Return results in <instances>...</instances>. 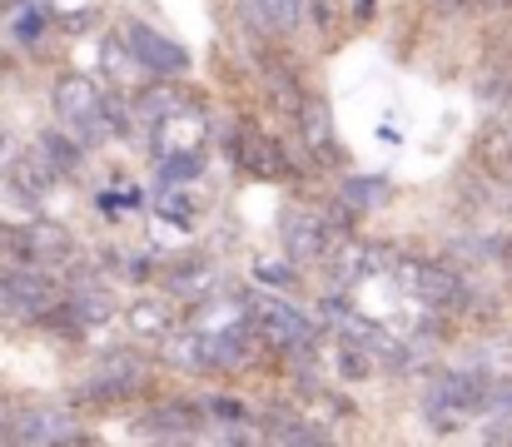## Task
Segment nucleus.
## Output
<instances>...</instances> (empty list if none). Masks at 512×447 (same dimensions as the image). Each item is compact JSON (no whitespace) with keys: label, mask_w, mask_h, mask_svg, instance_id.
Segmentation results:
<instances>
[{"label":"nucleus","mask_w":512,"mask_h":447,"mask_svg":"<svg viewBox=\"0 0 512 447\" xmlns=\"http://www.w3.org/2000/svg\"><path fill=\"white\" fill-rule=\"evenodd\" d=\"M125 323H130V333L135 338H145V343H165L174 333V303L160 294H140L125 303Z\"/></svg>","instance_id":"obj_12"},{"label":"nucleus","mask_w":512,"mask_h":447,"mask_svg":"<svg viewBox=\"0 0 512 447\" xmlns=\"http://www.w3.org/2000/svg\"><path fill=\"white\" fill-rule=\"evenodd\" d=\"M478 428H483L488 443H512V388L493 383V393H488V403L478 413Z\"/></svg>","instance_id":"obj_19"},{"label":"nucleus","mask_w":512,"mask_h":447,"mask_svg":"<svg viewBox=\"0 0 512 447\" xmlns=\"http://www.w3.org/2000/svg\"><path fill=\"white\" fill-rule=\"evenodd\" d=\"M239 15L254 35H284L299 25L304 0H239Z\"/></svg>","instance_id":"obj_13"},{"label":"nucleus","mask_w":512,"mask_h":447,"mask_svg":"<svg viewBox=\"0 0 512 447\" xmlns=\"http://www.w3.org/2000/svg\"><path fill=\"white\" fill-rule=\"evenodd\" d=\"M448 10H468V5H478V0H443Z\"/></svg>","instance_id":"obj_26"},{"label":"nucleus","mask_w":512,"mask_h":447,"mask_svg":"<svg viewBox=\"0 0 512 447\" xmlns=\"http://www.w3.org/2000/svg\"><path fill=\"white\" fill-rule=\"evenodd\" d=\"M55 120L60 130H70L80 145H105L110 140V120H105V90L90 75H60L55 80Z\"/></svg>","instance_id":"obj_3"},{"label":"nucleus","mask_w":512,"mask_h":447,"mask_svg":"<svg viewBox=\"0 0 512 447\" xmlns=\"http://www.w3.org/2000/svg\"><path fill=\"white\" fill-rule=\"evenodd\" d=\"M259 70H264V80H269V90L279 95V105H284V110H299V105H304V90H299V80H294V75H289L279 60H264Z\"/></svg>","instance_id":"obj_22"},{"label":"nucleus","mask_w":512,"mask_h":447,"mask_svg":"<svg viewBox=\"0 0 512 447\" xmlns=\"http://www.w3.org/2000/svg\"><path fill=\"white\" fill-rule=\"evenodd\" d=\"M60 298H65L60 284H55L40 264H10V269H0V318L35 323V318L50 313Z\"/></svg>","instance_id":"obj_4"},{"label":"nucleus","mask_w":512,"mask_h":447,"mask_svg":"<svg viewBox=\"0 0 512 447\" xmlns=\"http://www.w3.org/2000/svg\"><path fill=\"white\" fill-rule=\"evenodd\" d=\"M155 209H160L170 224H179V229H189V224H194V214H199V209H194V199H189V194H179V184H160Z\"/></svg>","instance_id":"obj_21"},{"label":"nucleus","mask_w":512,"mask_h":447,"mask_svg":"<svg viewBox=\"0 0 512 447\" xmlns=\"http://www.w3.org/2000/svg\"><path fill=\"white\" fill-rule=\"evenodd\" d=\"M140 115L150 120V145H155V159L204 154V140H209V115H204V105H194L189 95L155 90V95H145V100H140Z\"/></svg>","instance_id":"obj_1"},{"label":"nucleus","mask_w":512,"mask_h":447,"mask_svg":"<svg viewBox=\"0 0 512 447\" xmlns=\"http://www.w3.org/2000/svg\"><path fill=\"white\" fill-rule=\"evenodd\" d=\"M35 149L55 164V174H60V179H70V174L85 164V145H80L70 130H45V135L35 140Z\"/></svg>","instance_id":"obj_18"},{"label":"nucleus","mask_w":512,"mask_h":447,"mask_svg":"<svg viewBox=\"0 0 512 447\" xmlns=\"http://www.w3.org/2000/svg\"><path fill=\"white\" fill-rule=\"evenodd\" d=\"M229 154H234V164H239L244 174H254V179H294V164L284 159V149L274 145L269 135H259L254 125H239V130L229 135Z\"/></svg>","instance_id":"obj_8"},{"label":"nucleus","mask_w":512,"mask_h":447,"mask_svg":"<svg viewBox=\"0 0 512 447\" xmlns=\"http://www.w3.org/2000/svg\"><path fill=\"white\" fill-rule=\"evenodd\" d=\"M15 159H20V140H15L10 130H0V179H10Z\"/></svg>","instance_id":"obj_24"},{"label":"nucleus","mask_w":512,"mask_h":447,"mask_svg":"<svg viewBox=\"0 0 512 447\" xmlns=\"http://www.w3.org/2000/svg\"><path fill=\"white\" fill-rule=\"evenodd\" d=\"M478 164L512 194V120H498V125L483 130V140H478Z\"/></svg>","instance_id":"obj_14"},{"label":"nucleus","mask_w":512,"mask_h":447,"mask_svg":"<svg viewBox=\"0 0 512 447\" xmlns=\"http://www.w3.org/2000/svg\"><path fill=\"white\" fill-rule=\"evenodd\" d=\"M5 438H15V443H80V423L70 418V413H55V408H30V413H15L10 418V428H5Z\"/></svg>","instance_id":"obj_10"},{"label":"nucleus","mask_w":512,"mask_h":447,"mask_svg":"<svg viewBox=\"0 0 512 447\" xmlns=\"http://www.w3.org/2000/svg\"><path fill=\"white\" fill-rule=\"evenodd\" d=\"M249 328H259L269 343H279V348H314V323L299 313V308H289L284 298H249Z\"/></svg>","instance_id":"obj_6"},{"label":"nucleus","mask_w":512,"mask_h":447,"mask_svg":"<svg viewBox=\"0 0 512 447\" xmlns=\"http://www.w3.org/2000/svg\"><path fill=\"white\" fill-rule=\"evenodd\" d=\"M383 194H388V184L373 179V174H353V179H343V204H348V209H353V204L368 209V204H378Z\"/></svg>","instance_id":"obj_23"},{"label":"nucleus","mask_w":512,"mask_h":447,"mask_svg":"<svg viewBox=\"0 0 512 447\" xmlns=\"http://www.w3.org/2000/svg\"><path fill=\"white\" fill-rule=\"evenodd\" d=\"M259 279H264V284H289V274H284V269H269V264H259Z\"/></svg>","instance_id":"obj_25"},{"label":"nucleus","mask_w":512,"mask_h":447,"mask_svg":"<svg viewBox=\"0 0 512 447\" xmlns=\"http://www.w3.org/2000/svg\"><path fill=\"white\" fill-rule=\"evenodd\" d=\"M508 100H512V90H508Z\"/></svg>","instance_id":"obj_27"},{"label":"nucleus","mask_w":512,"mask_h":447,"mask_svg":"<svg viewBox=\"0 0 512 447\" xmlns=\"http://www.w3.org/2000/svg\"><path fill=\"white\" fill-rule=\"evenodd\" d=\"M299 115V125H304V140H309V149L319 154V159H334L339 149H334V125H329V110H324V100H309L304 95V105L294 110Z\"/></svg>","instance_id":"obj_17"},{"label":"nucleus","mask_w":512,"mask_h":447,"mask_svg":"<svg viewBox=\"0 0 512 447\" xmlns=\"http://www.w3.org/2000/svg\"><path fill=\"white\" fill-rule=\"evenodd\" d=\"M398 279L403 289L428 303V308H453L463 303V279L448 269V264H433V259H398Z\"/></svg>","instance_id":"obj_7"},{"label":"nucleus","mask_w":512,"mask_h":447,"mask_svg":"<svg viewBox=\"0 0 512 447\" xmlns=\"http://www.w3.org/2000/svg\"><path fill=\"white\" fill-rule=\"evenodd\" d=\"M165 289L174 298H184L189 308L194 303H204V298L219 289V264L214 259H204V254H194V259H179L170 274H165Z\"/></svg>","instance_id":"obj_11"},{"label":"nucleus","mask_w":512,"mask_h":447,"mask_svg":"<svg viewBox=\"0 0 512 447\" xmlns=\"http://www.w3.org/2000/svg\"><path fill=\"white\" fill-rule=\"evenodd\" d=\"M25 234H30V259L45 269V264H60V259H70V234L60 229V224H50V219H25Z\"/></svg>","instance_id":"obj_15"},{"label":"nucleus","mask_w":512,"mask_h":447,"mask_svg":"<svg viewBox=\"0 0 512 447\" xmlns=\"http://www.w3.org/2000/svg\"><path fill=\"white\" fill-rule=\"evenodd\" d=\"M488 393H493L488 373H473V368L438 373V378L428 383V398H423V423H428L433 433H463L468 423H478Z\"/></svg>","instance_id":"obj_2"},{"label":"nucleus","mask_w":512,"mask_h":447,"mask_svg":"<svg viewBox=\"0 0 512 447\" xmlns=\"http://www.w3.org/2000/svg\"><path fill=\"white\" fill-rule=\"evenodd\" d=\"M65 303H70V313H75L85 328L115 318V298H110V289H100V284H75V289L65 294Z\"/></svg>","instance_id":"obj_16"},{"label":"nucleus","mask_w":512,"mask_h":447,"mask_svg":"<svg viewBox=\"0 0 512 447\" xmlns=\"http://www.w3.org/2000/svg\"><path fill=\"white\" fill-rule=\"evenodd\" d=\"M125 50H130V60L145 70V75H155V80H179L194 60H189V50L170 40V35H160V30H150V25H130L125 30Z\"/></svg>","instance_id":"obj_5"},{"label":"nucleus","mask_w":512,"mask_h":447,"mask_svg":"<svg viewBox=\"0 0 512 447\" xmlns=\"http://www.w3.org/2000/svg\"><path fill=\"white\" fill-rule=\"evenodd\" d=\"M284 254L289 264H319L329 254V219L309 214V209H289L284 214Z\"/></svg>","instance_id":"obj_9"},{"label":"nucleus","mask_w":512,"mask_h":447,"mask_svg":"<svg viewBox=\"0 0 512 447\" xmlns=\"http://www.w3.org/2000/svg\"><path fill=\"white\" fill-rule=\"evenodd\" d=\"M204 403H170V408H160V413H150V433L155 438H189L204 418Z\"/></svg>","instance_id":"obj_20"}]
</instances>
